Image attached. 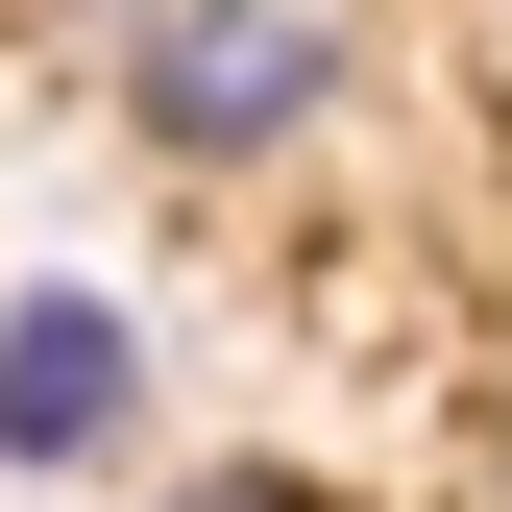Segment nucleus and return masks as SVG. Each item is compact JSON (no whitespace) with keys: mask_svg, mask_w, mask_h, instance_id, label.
Masks as SVG:
<instances>
[{"mask_svg":"<svg viewBox=\"0 0 512 512\" xmlns=\"http://www.w3.org/2000/svg\"><path fill=\"white\" fill-rule=\"evenodd\" d=\"M171 512H342V488H269V464H220V488H171Z\"/></svg>","mask_w":512,"mask_h":512,"instance_id":"obj_3","label":"nucleus"},{"mask_svg":"<svg viewBox=\"0 0 512 512\" xmlns=\"http://www.w3.org/2000/svg\"><path fill=\"white\" fill-rule=\"evenodd\" d=\"M317 98H342V25H317V0H147V25H122V122L196 147V171L293 147Z\"/></svg>","mask_w":512,"mask_h":512,"instance_id":"obj_1","label":"nucleus"},{"mask_svg":"<svg viewBox=\"0 0 512 512\" xmlns=\"http://www.w3.org/2000/svg\"><path fill=\"white\" fill-rule=\"evenodd\" d=\"M122 415H147L122 293H25V317H0V464H98Z\"/></svg>","mask_w":512,"mask_h":512,"instance_id":"obj_2","label":"nucleus"}]
</instances>
